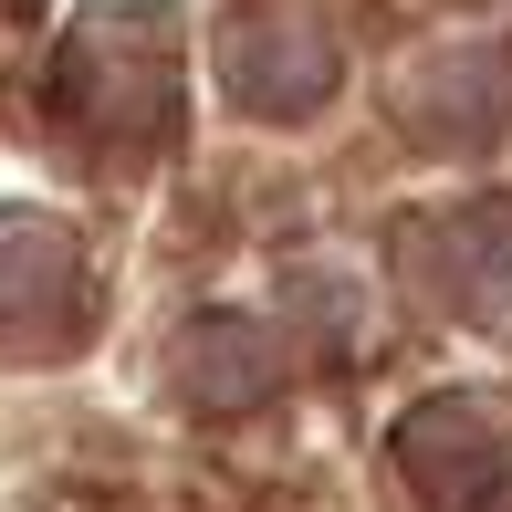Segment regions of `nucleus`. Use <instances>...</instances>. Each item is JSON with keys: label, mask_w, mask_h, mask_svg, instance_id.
<instances>
[{"label": "nucleus", "mask_w": 512, "mask_h": 512, "mask_svg": "<svg viewBox=\"0 0 512 512\" xmlns=\"http://www.w3.org/2000/svg\"><path fill=\"white\" fill-rule=\"evenodd\" d=\"M398 272L439 314H502L512 304V199H450L398 230Z\"/></svg>", "instance_id": "obj_2"}, {"label": "nucleus", "mask_w": 512, "mask_h": 512, "mask_svg": "<svg viewBox=\"0 0 512 512\" xmlns=\"http://www.w3.org/2000/svg\"><path fill=\"white\" fill-rule=\"evenodd\" d=\"M0 335L11 345H63L84 335V251L63 220L11 209L0 220Z\"/></svg>", "instance_id": "obj_4"}, {"label": "nucleus", "mask_w": 512, "mask_h": 512, "mask_svg": "<svg viewBox=\"0 0 512 512\" xmlns=\"http://www.w3.org/2000/svg\"><path fill=\"white\" fill-rule=\"evenodd\" d=\"M230 105L241 115H272V126H293V115H314L335 95V32H324L314 11H251L230 21Z\"/></svg>", "instance_id": "obj_3"}, {"label": "nucleus", "mask_w": 512, "mask_h": 512, "mask_svg": "<svg viewBox=\"0 0 512 512\" xmlns=\"http://www.w3.org/2000/svg\"><path fill=\"white\" fill-rule=\"evenodd\" d=\"M398 471L429 512H481L502 492V429L471 398H439V408L398 418Z\"/></svg>", "instance_id": "obj_5"}, {"label": "nucleus", "mask_w": 512, "mask_h": 512, "mask_svg": "<svg viewBox=\"0 0 512 512\" xmlns=\"http://www.w3.org/2000/svg\"><path fill=\"white\" fill-rule=\"evenodd\" d=\"M63 136L105 157H147L178 136V21L168 11H84L53 63Z\"/></svg>", "instance_id": "obj_1"}, {"label": "nucleus", "mask_w": 512, "mask_h": 512, "mask_svg": "<svg viewBox=\"0 0 512 512\" xmlns=\"http://www.w3.org/2000/svg\"><path fill=\"white\" fill-rule=\"evenodd\" d=\"M272 377H283V356H272V335L241 324V314H209V324H189V345H178V387H189L199 408H251V398H272Z\"/></svg>", "instance_id": "obj_6"}]
</instances>
